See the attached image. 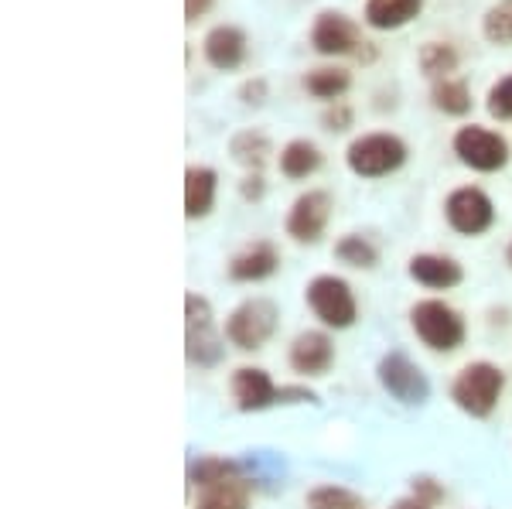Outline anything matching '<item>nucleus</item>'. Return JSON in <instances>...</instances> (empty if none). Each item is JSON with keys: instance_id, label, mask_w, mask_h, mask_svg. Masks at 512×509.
I'll list each match as a JSON object with an SVG mask.
<instances>
[{"instance_id": "obj_35", "label": "nucleus", "mask_w": 512, "mask_h": 509, "mask_svg": "<svg viewBox=\"0 0 512 509\" xmlns=\"http://www.w3.org/2000/svg\"><path fill=\"white\" fill-rule=\"evenodd\" d=\"M393 509H431V506L420 503V499H414V496H407V499H396Z\"/></svg>"}, {"instance_id": "obj_26", "label": "nucleus", "mask_w": 512, "mask_h": 509, "mask_svg": "<svg viewBox=\"0 0 512 509\" xmlns=\"http://www.w3.org/2000/svg\"><path fill=\"white\" fill-rule=\"evenodd\" d=\"M482 35L492 45H512V0H499L495 7H489V14L482 21Z\"/></svg>"}, {"instance_id": "obj_2", "label": "nucleus", "mask_w": 512, "mask_h": 509, "mask_svg": "<svg viewBox=\"0 0 512 509\" xmlns=\"http://www.w3.org/2000/svg\"><path fill=\"white\" fill-rule=\"evenodd\" d=\"M410 325H414L417 339L434 352H454L465 342V322L444 301H417L410 308Z\"/></svg>"}, {"instance_id": "obj_21", "label": "nucleus", "mask_w": 512, "mask_h": 509, "mask_svg": "<svg viewBox=\"0 0 512 509\" xmlns=\"http://www.w3.org/2000/svg\"><path fill=\"white\" fill-rule=\"evenodd\" d=\"M321 168V151L311 141H291L280 151V171L287 178H308Z\"/></svg>"}, {"instance_id": "obj_5", "label": "nucleus", "mask_w": 512, "mask_h": 509, "mask_svg": "<svg viewBox=\"0 0 512 509\" xmlns=\"http://www.w3.org/2000/svg\"><path fill=\"white\" fill-rule=\"evenodd\" d=\"M277 305L267 298H250L243 301L226 322V339L233 342L236 349L250 352V349H263L270 342V335L277 332Z\"/></svg>"}, {"instance_id": "obj_32", "label": "nucleus", "mask_w": 512, "mask_h": 509, "mask_svg": "<svg viewBox=\"0 0 512 509\" xmlns=\"http://www.w3.org/2000/svg\"><path fill=\"white\" fill-rule=\"evenodd\" d=\"M239 96H243V103L260 106L263 100H267V82H263V79H250V82H243V89H239Z\"/></svg>"}, {"instance_id": "obj_27", "label": "nucleus", "mask_w": 512, "mask_h": 509, "mask_svg": "<svg viewBox=\"0 0 512 509\" xmlns=\"http://www.w3.org/2000/svg\"><path fill=\"white\" fill-rule=\"evenodd\" d=\"M308 509H362V499L345 486H318L308 492Z\"/></svg>"}, {"instance_id": "obj_7", "label": "nucleus", "mask_w": 512, "mask_h": 509, "mask_svg": "<svg viewBox=\"0 0 512 509\" xmlns=\"http://www.w3.org/2000/svg\"><path fill=\"white\" fill-rule=\"evenodd\" d=\"M308 305L318 315V322L328 328H349L359 318L352 287L335 274H321L308 284Z\"/></svg>"}, {"instance_id": "obj_15", "label": "nucleus", "mask_w": 512, "mask_h": 509, "mask_svg": "<svg viewBox=\"0 0 512 509\" xmlns=\"http://www.w3.org/2000/svg\"><path fill=\"white\" fill-rule=\"evenodd\" d=\"M205 48V59H209L212 69H239L246 59V35L233 24H219V28H212L209 35L202 41Z\"/></svg>"}, {"instance_id": "obj_4", "label": "nucleus", "mask_w": 512, "mask_h": 509, "mask_svg": "<svg viewBox=\"0 0 512 509\" xmlns=\"http://www.w3.org/2000/svg\"><path fill=\"white\" fill-rule=\"evenodd\" d=\"M345 161L359 178H383L407 161V144L393 134H366L349 144Z\"/></svg>"}, {"instance_id": "obj_1", "label": "nucleus", "mask_w": 512, "mask_h": 509, "mask_svg": "<svg viewBox=\"0 0 512 509\" xmlns=\"http://www.w3.org/2000/svg\"><path fill=\"white\" fill-rule=\"evenodd\" d=\"M506 390V373L492 363H468L454 376L451 383V400L465 410L468 417H489L499 407V397Z\"/></svg>"}, {"instance_id": "obj_30", "label": "nucleus", "mask_w": 512, "mask_h": 509, "mask_svg": "<svg viewBox=\"0 0 512 509\" xmlns=\"http://www.w3.org/2000/svg\"><path fill=\"white\" fill-rule=\"evenodd\" d=\"M414 499H420V503H427V506H437L444 499V486H437L434 479L420 475V479H414Z\"/></svg>"}, {"instance_id": "obj_31", "label": "nucleus", "mask_w": 512, "mask_h": 509, "mask_svg": "<svg viewBox=\"0 0 512 509\" xmlns=\"http://www.w3.org/2000/svg\"><path fill=\"white\" fill-rule=\"evenodd\" d=\"M321 123H325L328 130H349L352 127V110L345 103H332L325 110V117H321Z\"/></svg>"}, {"instance_id": "obj_11", "label": "nucleus", "mask_w": 512, "mask_h": 509, "mask_svg": "<svg viewBox=\"0 0 512 509\" xmlns=\"http://www.w3.org/2000/svg\"><path fill=\"white\" fill-rule=\"evenodd\" d=\"M311 45H315V52L321 55H352L355 48L366 45V41H362L359 24L352 18H345V14H338V11H325V14H318L315 28H311Z\"/></svg>"}, {"instance_id": "obj_13", "label": "nucleus", "mask_w": 512, "mask_h": 509, "mask_svg": "<svg viewBox=\"0 0 512 509\" xmlns=\"http://www.w3.org/2000/svg\"><path fill=\"white\" fill-rule=\"evenodd\" d=\"M335 363V342L325 332H301L291 346V366L301 376H321Z\"/></svg>"}, {"instance_id": "obj_24", "label": "nucleus", "mask_w": 512, "mask_h": 509, "mask_svg": "<svg viewBox=\"0 0 512 509\" xmlns=\"http://www.w3.org/2000/svg\"><path fill=\"white\" fill-rule=\"evenodd\" d=\"M349 86H352V76L345 69H315L304 76V89L328 103H338V96H342Z\"/></svg>"}, {"instance_id": "obj_36", "label": "nucleus", "mask_w": 512, "mask_h": 509, "mask_svg": "<svg viewBox=\"0 0 512 509\" xmlns=\"http://www.w3.org/2000/svg\"><path fill=\"white\" fill-rule=\"evenodd\" d=\"M506 260H509V267H512V243H509V250H506Z\"/></svg>"}, {"instance_id": "obj_28", "label": "nucleus", "mask_w": 512, "mask_h": 509, "mask_svg": "<svg viewBox=\"0 0 512 509\" xmlns=\"http://www.w3.org/2000/svg\"><path fill=\"white\" fill-rule=\"evenodd\" d=\"M335 257L349 267H373L376 264V246L366 240V236H342L335 246Z\"/></svg>"}, {"instance_id": "obj_14", "label": "nucleus", "mask_w": 512, "mask_h": 509, "mask_svg": "<svg viewBox=\"0 0 512 509\" xmlns=\"http://www.w3.org/2000/svg\"><path fill=\"white\" fill-rule=\"evenodd\" d=\"M277 267H280L277 246L267 243V240H256L233 257V264H229V277H233V281H243V284H256V281H267Z\"/></svg>"}, {"instance_id": "obj_18", "label": "nucleus", "mask_w": 512, "mask_h": 509, "mask_svg": "<svg viewBox=\"0 0 512 509\" xmlns=\"http://www.w3.org/2000/svg\"><path fill=\"white\" fill-rule=\"evenodd\" d=\"M424 0H369L366 4V24L376 31H393L410 24L420 14Z\"/></svg>"}, {"instance_id": "obj_19", "label": "nucleus", "mask_w": 512, "mask_h": 509, "mask_svg": "<svg viewBox=\"0 0 512 509\" xmlns=\"http://www.w3.org/2000/svg\"><path fill=\"white\" fill-rule=\"evenodd\" d=\"M250 492L253 482H246L243 475H233V479L202 489L195 509H250Z\"/></svg>"}, {"instance_id": "obj_9", "label": "nucleus", "mask_w": 512, "mask_h": 509, "mask_svg": "<svg viewBox=\"0 0 512 509\" xmlns=\"http://www.w3.org/2000/svg\"><path fill=\"white\" fill-rule=\"evenodd\" d=\"M444 212H448L451 229L461 236H478L495 223L492 199L482 192V188H472V185L454 188L448 195V202H444Z\"/></svg>"}, {"instance_id": "obj_34", "label": "nucleus", "mask_w": 512, "mask_h": 509, "mask_svg": "<svg viewBox=\"0 0 512 509\" xmlns=\"http://www.w3.org/2000/svg\"><path fill=\"white\" fill-rule=\"evenodd\" d=\"M243 199H263V178L260 175H250L243 182Z\"/></svg>"}, {"instance_id": "obj_33", "label": "nucleus", "mask_w": 512, "mask_h": 509, "mask_svg": "<svg viewBox=\"0 0 512 509\" xmlns=\"http://www.w3.org/2000/svg\"><path fill=\"white\" fill-rule=\"evenodd\" d=\"M212 4H216V0H185V18L188 21H198L202 14H209Z\"/></svg>"}, {"instance_id": "obj_16", "label": "nucleus", "mask_w": 512, "mask_h": 509, "mask_svg": "<svg viewBox=\"0 0 512 509\" xmlns=\"http://www.w3.org/2000/svg\"><path fill=\"white\" fill-rule=\"evenodd\" d=\"M410 277L424 287H434V291H448V287L461 284V267L454 264L451 257H437V253H417L410 260Z\"/></svg>"}, {"instance_id": "obj_3", "label": "nucleus", "mask_w": 512, "mask_h": 509, "mask_svg": "<svg viewBox=\"0 0 512 509\" xmlns=\"http://www.w3.org/2000/svg\"><path fill=\"white\" fill-rule=\"evenodd\" d=\"M185 352L192 366H216L222 359V339L212 322V305L202 294H185Z\"/></svg>"}, {"instance_id": "obj_8", "label": "nucleus", "mask_w": 512, "mask_h": 509, "mask_svg": "<svg viewBox=\"0 0 512 509\" xmlns=\"http://www.w3.org/2000/svg\"><path fill=\"white\" fill-rule=\"evenodd\" d=\"M454 154L461 158V164L475 171H499L509 164V144L502 141L495 130H485V127H461L454 134Z\"/></svg>"}, {"instance_id": "obj_17", "label": "nucleus", "mask_w": 512, "mask_h": 509, "mask_svg": "<svg viewBox=\"0 0 512 509\" xmlns=\"http://www.w3.org/2000/svg\"><path fill=\"white\" fill-rule=\"evenodd\" d=\"M216 171L212 168H188L185 171V216L202 219L216 205Z\"/></svg>"}, {"instance_id": "obj_10", "label": "nucleus", "mask_w": 512, "mask_h": 509, "mask_svg": "<svg viewBox=\"0 0 512 509\" xmlns=\"http://www.w3.org/2000/svg\"><path fill=\"white\" fill-rule=\"evenodd\" d=\"M332 219V195L328 192H304L287 212V236L294 243H315Z\"/></svg>"}, {"instance_id": "obj_6", "label": "nucleus", "mask_w": 512, "mask_h": 509, "mask_svg": "<svg viewBox=\"0 0 512 509\" xmlns=\"http://www.w3.org/2000/svg\"><path fill=\"white\" fill-rule=\"evenodd\" d=\"M379 383L393 400H400L403 407H420L431 397V383H427L424 369H420L407 352H386L379 359Z\"/></svg>"}, {"instance_id": "obj_25", "label": "nucleus", "mask_w": 512, "mask_h": 509, "mask_svg": "<svg viewBox=\"0 0 512 509\" xmlns=\"http://www.w3.org/2000/svg\"><path fill=\"white\" fill-rule=\"evenodd\" d=\"M420 69L434 82L451 79V72L458 69V52L451 45H444V41H431V45L420 48Z\"/></svg>"}, {"instance_id": "obj_22", "label": "nucleus", "mask_w": 512, "mask_h": 509, "mask_svg": "<svg viewBox=\"0 0 512 509\" xmlns=\"http://www.w3.org/2000/svg\"><path fill=\"white\" fill-rule=\"evenodd\" d=\"M229 151H233V158L239 164L260 171L263 164L270 161V137L260 134V130H239L233 137V144H229Z\"/></svg>"}, {"instance_id": "obj_23", "label": "nucleus", "mask_w": 512, "mask_h": 509, "mask_svg": "<svg viewBox=\"0 0 512 509\" xmlns=\"http://www.w3.org/2000/svg\"><path fill=\"white\" fill-rule=\"evenodd\" d=\"M434 106L451 117H465L472 110V89L465 79H441L434 82Z\"/></svg>"}, {"instance_id": "obj_12", "label": "nucleus", "mask_w": 512, "mask_h": 509, "mask_svg": "<svg viewBox=\"0 0 512 509\" xmlns=\"http://www.w3.org/2000/svg\"><path fill=\"white\" fill-rule=\"evenodd\" d=\"M277 387L274 380L267 376V369H256V366H243L233 373V397L236 407L246 410V414H256V410H267L277 404Z\"/></svg>"}, {"instance_id": "obj_20", "label": "nucleus", "mask_w": 512, "mask_h": 509, "mask_svg": "<svg viewBox=\"0 0 512 509\" xmlns=\"http://www.w3.org/2000/svg\"><path fill=\"white\" fill-rule=\"evenodd\" d=\"M233 475H243V465L222 455H205L188 465V482H192L195 489H209V486H216V482L233 479Z\"/></svg>"}, {"instance_id": "obj_29", "label": "nucleus", "mask_w": 512, "mask_h": 509, "mask_svg": "<svg viewBox=\"0 0 512 509\" xmlns=\"http://www.w3.org/2000/svg\"><path fill=\"white\" fill-rule=\"evenodd\" d=\"M489 113L499 120H512V76L499 79L489 89Z\"/></svg>"}]
</instances>
